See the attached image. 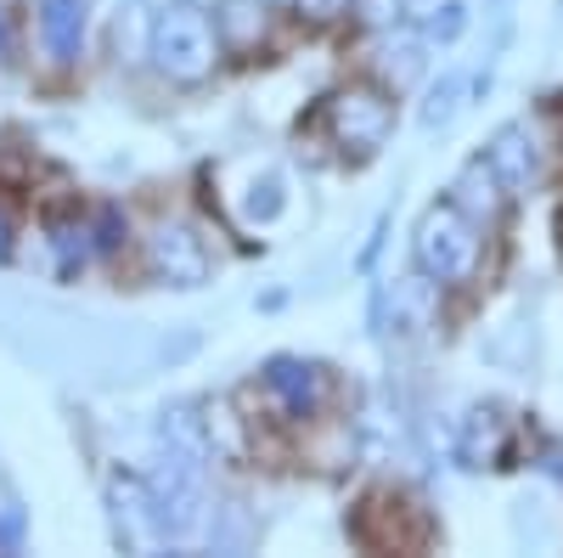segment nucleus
I'll use <instances>...</instances> for the list:
<instances>
[{
    "mask_svg": "<svg viewBox=\"0 0 563 558\" xmlns=\"http://www.w3.org/2000/svg\"><path fill=\"white\" fill-rule=\"evenodd\" d=\"M355 7H361L372 23H389V18L400 12V0H355Z\"/></svg>",
    "mask_w": 563,
    "mask_h": 558,
    "instance_id": "nucleus-19",
    "label": "nucleus"
},
{
    "mask_svg": "<svg viewBox=\"0 0 563 558\" xmlns=\"http://www.w3.org/2000/svg\"><path fill=\"white\" fill-rule=\"evenodd\" d=\"M429 305H434V294H429V283H422V276L400 283V288H395V328H400V333H417L422 321H429Z\"/></svg>",
    "mask_w": 563,
    "mask_h": 558,
    "instance_id": "nucleus-14",
    "label": "nucleus"
},
{
    "mask_svg": "<svg viewBox=\"0 0 563 558\" xmlns=\"http://www.w3.org/2000/svg\"><path fill=\"white\" fill-rule=\"evenodd\" d=\"M265 390L282 401V412H294V417H310V412H321V401H327V372L321 366H310V361H271V372H265Z\"/></svg>",
    "mask_w": 563,
    "mask_h": 558,
    "instance_id": "nucleus-6",
    "label": "nucleus"
},
{
    "mask_svg": "<svg viewBox=\"0 0 563 558\" xmlns=\"http://www.w3.org/2000/svg\"><path fill=\"white\" fill-rule=\"evenodd\" d=\"M479 220H467L451 198L434 204L429 215L417 220V265L429 283H467L479 271V254H485V238H479Z\"/></svg>",
    "mask_w": 563,
    "mask_h": 558,
    "instance_id": "nucleus-2",
    "label": "nucleus"
},
{
    "mask_svg": "<svg viewBox=\"0 0 563 558\" xmlns=\"http://www.w3.org/2000/svg\"><path fill=\"white\" fill-rule=\"evenodd\" d=\"M294 7H299L305 18L327 23V18H339V12H350V0H294Z\"/></svg>",
    "mask_w": 563,
    "mask_h": 558,
    "instance_id": "nucleus-18",
    "label": "nucleus"
},
{
    "mask_svg": "<svg viewBox=\"0 0 563 558\" xmlns=\"http://www.w3.org/2000/svg\"><path fill=\"white\" fill-rule=\"evenodd\" d=\"M7 52H12V40H7V18H0V63H7Z\"/></svg>",
    "mask_w": 563,
    "mask_h": 558,
    "instance_id": "nucleus-21",
    "label": "nucleus"
},
{
    "mask_svg": "<svg viewBox=\"0 0 563 558\" xmlns=\"http://www.w3.org/2000/svg\"><path fill=\"white\" fill-rule=\"evenodd\" d=\"M422 68H429V63H422V45H389V52H384V79L395 90H411L422 79Z\"/></svg>",
    "mask_w": 563,
    "mask_h": 558,
    "instance_id": "nucleus-16",
    "label": "nucleus"
},
{
    "mask_svg": "<svg viewBox=\"0 0 563 558\" xmlns=\"http://www.w3.org/2000/svg\"><path fill=\"white\" fill-rule=\"evenodd\" d=\"M12 249V220H7V209H0V254Z\"/></svg>",
    "mask_w": 563,
    "mask_h": 558,
    "instance_id": "nucleus-20",
    "label": "nucleus"
},
{
    "mask_svg": "<svg viewBox=\"0 0 563 558\" xmlns=\"http://www.w3.org/2000/svg\"><path fill=\"white\" fill-rule=\"evenodd\" d=\"M501 429H507V417H501L496 406L467 412V429H462V457H467V469H485V462L501 457Z\"/></svg>",
    "mask_w": 563,
    "mask_h": 558,
    "instance_id": "nucleus-11",
    "label": "nucleus"
},
{
    "mask_svg": "<svg viewBox=\"0 0 563 558\" xmlns=\"http://www.w3.org/2000/svg\"><path fill=\"white\" fill-rule=\"evenodd\" d=\"M271 34V7L265 0H220L214 7V40L225 52H254Z\"/></svg>",
    "mask_w": 563,
    "mask_h": 558,
    "instance_id": "nucleus-8",
    "label": "nucleus"
},
{
    "mask_svg": "<svg viewBox=\"0 0 563 558\" xmlns=\"http://www.w3.org/2000/svg\"><path fill=\"white\" fill-rule=\"evenodd\" d=\"M327 124H333V142L344 153L366 158V153H378L389 142L395 102L384 97V90H372V85H355V90H339V97L327 102Z\"/></svg>",
    "mask_w": 563,
    "mask_h": 558,
    "instance_id": "nucleus-3",
    "label": "nucleus"
},
{
    "mask_svg": "<svg viewBox=\"0 0 563 558\" xmlns=\"http://www.w3.org/2000/svg\"><path fill=\"white\" fill-rule=\"evenodd\" d=\"M158 435H164L169 451L192 457V462H203V457L214 451V440H209V417H203L198 406H169V412H164V424H158Z\"/></svg>",
    "mask_w": 563,
    "mask_h": 558,
    "instance_id": "nucleus-10",
    "label": "nucleus"
},
{
    "mask_svg": "<svg viewBox=\"0 0 563 558\" xmlns=\"http://www.w3.org/2000/svg\"><path fill=\"white\" fill-rule=\"evenodd\" d=\"M485 164L496 169V180L507 186V193H519V186H530V180H536V169H541V158H536V135H530L525 124L496 130V142H490Z\"/></svg>",
    "mask_w": 563,
    "mask_h": 558,
    "instance_id": "nucleus-7",
    "label": "nucleus"
},
{
    "mask_svg": "<svg viewBox=\"0 0 563 558\" xmlns=\"http://www.w3.org/2000/svg\"><path fill=\"white\" fill-rule=\"evenodd\" d=\"M451 204L467 215V220H496L501 215V204H507V186L496 180V169L485 164V158H474V164H467L456 180H451Z\"/></svg>",
    "mask_w": 563,
    "mask_h": 558,
    "instance_id": "nucleus-9",
    "label": "nucleus"
},
{
    "mask_svg": "<svg viewBox=\"0 0 563 558\" xmlns=\"http://www.w3.org/2000/svg\"><path fill=\"white\" fill-rule=\"evenodd\" d=\"M490 12H496V18H507V12H512V0H490Z\"/></svg>",
    "mask_w": 563,
    "mask_h": 558,
    "instance_id": "nucleus-22",
    "label": "nucleus"
},
{
    "mask_svg": "<svg viewBox=\"0 0 563 558\" xmlns=\"http://www.w3.org/2000/svg\"><path fill=\"white\" fill-rule=\"evenodd\" d=\"M23 541V507L7 502V514H0V547H18Z\"/></svg>",
    "mask_w": 563,
    "mask_h": 558,
    "instance_id": "nucleus-17",
    "label": "nucleus"
},
{
    "mask_svg": "<svg viewBox=\"0 0 563 558\" xmlns=\"http://www.w3.org/2000/svg\"><path fill=\"white\" fill-rule=\"evenodd\" d=\"M254 541V519L243 514L238 502H225V507H214V519H209V547L214 552H243Z\"/></svg>",
    "mask_w": 563,
    "mask_h": 558,
    "instance_id": "nucleus-13",
    "label": "nucleus"
},
{
    "mask_svg": "<svg viewBox=\"0 0 563 558\" xmlns=\"http://www.w3.org/2000/svg\"><path fill=\"white\" fill-rule=\"evenodd\" d=\"M147 260H153V271L164 276V283H175V288H203L209 271H214L203 238H198L192 226H180V220H158V226H153Z\"/></svg>",
    "mask_w": 563,
    "mask_h": 558,
    "instance_id": "nucleus-4",
    "label": "nucleus"
},
{
    "mask_svg": "<svg viewBox=\"0 0 563 558\" xmlns=\"http://www.w3.org/2000/svg\"><path fill=\"white\" fill-rule=\"evenodd\" d=\"M147 57L158 63V74H169L175 85H203L214 74V57H220V40H214V23L203 7L192 0H175L164 7L147 29Z\"/></svg>",
    "mask_w": 563,
    "mask_h": 558,
    "instance_id": "nucleus-1",
    "label": "nucleus"
},
{
    "mask_svg": "<svg viewBox=\"0 0 563 558\" xmlns=\"http://www.w3.org/2000/svg\"><path fill=\"white\" fill-rule=\"evenodd\" d=\"M462 97H467V85H462V74H445L434 90H429V102L417 108V124L422 130H445L456 113H462Z\"/></svg>",
    "mask_w": 563,
    "mask_h": 558,
    "instance_id": "nucleus-12",
    "label": "nucleus"
},
{
    "mask_svg": "<svg viewBox=\"0 0 563 558\" xmlns=\"http://www.w3.org/2000/svg\"><path fill=\"white\" fill-rule=\"evenodd\" d=\"M85 0H34V29H40V45L52 63H79L85 52Z\"/></svg>",
    "mask_w": 563,
    "mask_h": 558,
    "instance_id": "nucleus-5",
    "label": "nucleus"
},
{
    "mask_svg": "<svg viewBox=\"0 0 563 558\" xmlns=\"http://www.w3.org/2000/svg\"><path fill=\"white\" fill-rule=\"evenodd\" d=\"M462 29H467V7H462V0H440V7L422 18V40H434V45L462 40Z\"/></svg>",
    "mask_w": 563,
    "mask_h": 558,
    "instance_id": "nucleus-15",
    "label": "nucleus"
}]
</instances>
